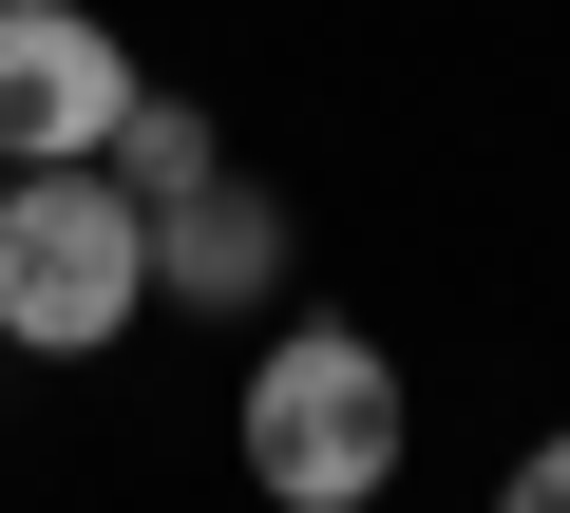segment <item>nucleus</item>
<instances>
[{"mask_svg": "<svg viewBox=\"0 0 570 513\" xmlns=\"http://www.w3.org/2000/svg\"><path fill=\"white\" fill-rule=\"evenodd\" d=\"M266 286H285V209L247 171H209V190L153 209V305H266Z\"/></svg>", "mask_w": 570, "mask_h": 513, "instance_id": "obj_4", "label": "nucleus"}, {"mask_svg": "<svg viewBox=\"0 0 570 513\" xmlns=\"http://www.w3.org/2000/svg\"><path fill=\"white\" fill-rule=\"evenodd\" d=\"M247 475H266L285 513H362V494L400 475V362H381L362 324H285V343L247 362Z\"/></svg>", "mask_w": 570, "mask_h": 513, "instance_id": "obj_2", "label": "nucleus"}, {"mask_svg": "<svg viewBox=\"0 0 570 513\" xmlns=\"http://www.w3.org/2000/svg\"><path fill=\"white\" fill-rule=\"evenodd\" d=\"M134 115V58L77 20V0H0V152L20 171H96Z\"/></svg>", "mask_w": 570, "mask_h": 513, "instance_id": "obj_3", "label": "nucleus"}, {"mask_svg": "<svg viewBox=\"0 0 570 513\" xmlns=\"http://www.w3.org/2000/svg\"><path fill=\"white\" fill-rule=\"evenodd\" d=\"M96 171H115V190H134V209H171V190H209V171H228V152H209V115H190V96H134V115H115V152H96Z\"/></svg>", "mask_w": 570, "mask_h": 513, "instance_id": "obj_5", "label": "nucleus"}, {"mask_svg": "<svg viewBox=\"0 0 570 513\" xmlns=\"http://www.w3.org/2000/svg\"><path fill=\"white\" fill-rule=\"evenodd\" d=\"M494 513H570V437H532V456H513V494H494Z\"/></svg>", "mask_w": 570, "mask_h": 513, "instance_id": "obj_6", "label": "nucleus"}, {"mask_svg": "<svg viewBox=\"0 0 570 513\" xmlns=\"http://www.w3.org/2000/svg\"><path fill=\"white\" fill-rule=\"evenodd\" d=\"M134 305H153V209L115 171H0V343L96 362Z\"/></svg>", "mask_w": 570, "mask_h": 513, "instance_id": "obj_1", "label": "nucleus"}]
</instances>
